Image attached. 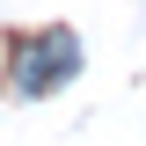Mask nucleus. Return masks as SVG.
Listing matches in <instances>:
<instances>
[{"instance_id":"obj_1","label":"nucleus","mask_w":146,"mask_h":146,"mask_svg":"<svg viewBox=\"0 0 146 146\" xmlns=\"http://www.w3.org/2000/svg\"><path fill=\"white\" fill-rule=\"evenodd\" d=\"M73 73H80V36L73 29H44L15 58V95H51V88H66Z\"/></svg>"}]
</instances>
